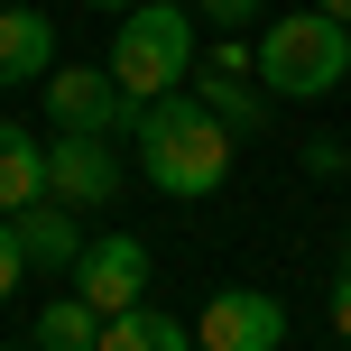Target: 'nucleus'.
<instances>
[{
    "instance_id": "4be33fe9",
    "label": "nucleus",
    "mask_w": 351,
    "mask_h": 351,
    "mask_svg": "<svg viewBox=\"0 0 351 351\" xmlns=\"http://www.w3.org/2000/svg\"><path fill=\"white\" fill-rule=\"evenodd\" d=\"M10 351H37V342H10Z\"/></svg>"
},
{
    "instance_id": "9d476101",
    "label": "nucleus",
    "mask_w": 351,
    "mask_h": 351,
    "mask_svg": "<svg viewBox=\"0 0 351 351\" xmlns=\"http://www.w3.org/2000/svg\"><path fill=\"white\" fill-rule=\"evenodd\" d=\"M37 194H47V139L0 121V213H28Z\"/></svg>"
},
{
    "instance_id": "f03ea898",
    "label": "nucleus",
    "mask_w": 351,
    "mask_h": 351,
    "mask_svg": "<svg viewBox=\"0 0 351 351\" xmlns=\"http://www.w3.org/2000/svg\"><path fill=\"white\" fill-rule=\"evenodd\" d=\"M185 74H194V10H176V0L121 10V28H111V84H121L130 102H158Z\"/></svg>"
},
{
    "instance_id": "6e6552de",
    "label": "nucleus",
    "mask_w": 351,
    "mask_h": 351,
    "mask_svg": "<svg viewBox=\"0 0 351 351\" xmlns=\"http://www.w3.org/2000/svg\"><path fill=\"white\" fill-rule=\"evenodd\" d=\"M56 74V19H37L28 0H0V93L47 84Z\"/></svg>"
},
{
    "instance_id": "ddd939ff",
    "label": "nucleus",
    "mask_w": 351,
    "mask_h": 351,
    "mask_svg": "<svg viewBox=\"0 0 351 351\" xmlns=\"http://www.w3.org/2000/svg\"><path fill=\"white\" fill-rule=\"evenodd\" d=\"M204 111H213V121L231 130V139H250V130H268V102H259V93L241 84V74H213V65H204Z\"/></svg>"
},
{
    "instance_id": "39448f33",
    "label": "nucleus",
    "mask_w": 351,
    "mask_h": 351,
    "mask_svg": "<svg viewBox=\"0 0 351 351\" xmlns=\"http://www.w3.org/2000/svg\"><path fill=\"white\" fill-rule=\"evenodd\" d=\"M74 296H84L93 315H130V305H148V241H130V231L84 241V259H74Z\"/></svg>"
},
{
    "instance_id": "7ed1b4c3",
    "label": "nucleus",
    "mask_w": 351,
    "mask_h": 351,
    "mask_svg": "<svg viewBox=\"0 0 351 351\" xmlns=\"http://www.w3.org/2000/svg\"><path fill=\"white\" fill-rule=\"evenodd\" d=\"M342 74H351V28L324 19V10H296V19H278V28L259 37V84H268V102H324Z\"/></svg>"
},
{
    "instance_id": "1a4fd4ad",
    "label": "nucleus",
    "mask_w": 351,
    "mask_h": 351,
    "mask_svg": "<svg viewBox=\"0 0 351 351\" xmlns=\"http://www.w3.org/2000/svg\"><path fill=\"white\" fill-rule=\"evenodd\" d=\"M19 222V250H28V268H74L84 259V231H74V204H56V194H37L28 213H10Z\"/></svg>"
},
{
    "instance_id": "9b49d317",
    "label": "nucleus",
    "mask_w": 351,
    "mask_h": 351,
    "mask_svg": "<svg viewBox=\"0 0 351 351\" xmlns=\"http://www.w3.org/2000/svg\"><path fill=\"white\" fill-rule=\"evenodd\" d=\"M93 351H194V324L158 315V305H130V315H102V342Z\"/></svg>"
},
{
    "instance_id": "412c9836",
    "label": "nucleus",
    "mask_w": 351,
    "mask_h": 351,
    "mask_svg": "<svg viewBox=\"0 0 351 351\" xmlns=\"http://www.w3.org/2000/svg\"><path fill=\"white\" fill-rule=\"evenodd\" d=\"M342 176H351V148H342Z\"/></svg>"
},
{
    "instance_id": "4468645a",
    "label": "nucleus",
    "mask_w": 351,
    "mask_h": 351,
    "mask_svg": "<svg viewBox=\"0 0 351 351\" xmlns=\"http://www.w3.org/2000/svg\"><path fill=\"white\" fill-rule=\"evenodd\" d=\"M204 65H213V74H259V47H241V37H213Z\"/></svg>"
},
{
    "instance_id": "f8f14e48",
    "label": "nucleus",
    "mask_w": 351,
    "mask_h": 351,
    "mask_svg": "<svg viewBox=\"0 0 351 351\" xmlns=\"http://www.w3.org/2000/svg\"><path fill=\"white\" fill-rule=\"evenodd\" d=\"M28 342H37V351H93V342H102V315H93L84 296H47Z\"/></svg>"
},
{
    "instance_id": "20e7f679",
    "label": "nucleus",
    "mask_w": 351,
    "mask_h": 351,
    "mask_svg": "<svg viewBox=\"0 0 351 351\" xmlns=\"http://www.w3.org/2000/svg\"><path fill=\"white\" fill-rule=\"evenodd\" d=\"M287 342V305L268 287H222L204 296V324H194V351H278Z\"/></svg>"
},
{
    "instance_id": "dca6fc26",
    "label": "nucleus",
    "mask_w": 351,
    "mask_h": 351,
    "mask_svg": "<svg viewBox=\"0 0 351 351\" xmlns=\"http://www.w3.org/2000/svg\"><path fill=\"white\" fill-rule=\"evenodd\" d=\"M204 19H213V28H250V19H259V0H204Z\"/></svg>"
},
{
    "instance_id": "6ab92c4d",
    "label": "nucleus",
    "mask_w": 351,
    "mask_h": 351,
    "mask_svg": "<svg viewBox=\"0 0 351 351\" xmlns=\"http://www.w3.org/2000/svg\"><path fill=\"white\" fill-rule=\"evenodd\" d=\"M84 10H111V19H121V10H139V0H84Z\"/></svg>"
},
{
    "instance_id": "2eb2a0df",
    "label": "nucleus",
    "mask_w": 351,
    "mask_h": 351,
    "mask_svg": "<svg viewBox=\"0 0 351 351\" xmlns=\"http://www.w3.org/2000/svg\"><path fill=\"white\" fill-rule=\"evenodd\" d=\"M19 278H28V250H19V222H10V213H0V296H10Z\"/></svg>"
},
{
    "instance_id": "f3484780",
    "label": "nucleus",
    "mask_w": 351,
    "mask_h": 351,
    "mask_svg": "<svg viewBox=\"0 0 351 351\" xmlns=\"http://www.w3.org/2000/svg\"><path fill=\"white\" fill-rule=\"evenodd\" d=\"M333 333L351 342V268H342V278H333Z\"/></svg>"
},
{
    "instance_id": "aec40b11",
    "label": "nucleus",
    "mask_w": 351,
    "mask_h": 351,
    "mask_svg": "<svg viewBox=\"0 0 351 351\" xmlns=\"http://www.w3.org/2000/svg\"><path fill=\"white\" fill-rule=\"evenodd\" d=\"M342 268H351V241H342Z\"/></svg>"
},
{
    "instance_id": "a211bd4d",
    "label": "nucleus",
    "mask_w": 351,
    "mask_h": 351,
    "mask_svg": "<svg viewBox=\"0 0 351 351\" xmlns=\"http://www.w3.org/2000/svg\"><path fill=\"white\" fill-rule=\"evenodd\" d=\"M315 10H324V19H342V28H351V0H315Z\"/></svg>"
},
{
    "instance_id": "0eeeda50",
    "label": "nucleus",
    "mask_w": 351,
    "mask_h": 351,
    "mask_svg": "<svg viewBox=\"0 0 351 351\" xmlns=\"http://www.w3.org/2000/svg\"><path fill=\"white\" fill-rule=\"evenodd\" d=\"M47 194L74 204V213L111 204V194H121V148L93 139V130H56V148H47Z\"/></svg>"
},
{
    "instance_id": "f257e3e1",
    "label": "nucleus",
    "mask_w": 351,
    "mask_h": 351,
    "mask_svg": "<svg viewBox=\"0 0 351 351\" xmlns=\"http://www.w3.org/2000/svg\"><path fill=\"white\" fill-rule=\"evenodd\" d=\"M130 148H139V176L158 194H176V204H194V194H213L231 176V130L204 111V93H158V102H139Z\"/></svg>"
},
{
    "instance_id": "423d86ee",
    "label": "nucleus",
    "mask_w": 351,
    "mask_h": 351,
    "mask_svg": "<svg viewBox=\"0 0 351 351\" xmlns=\"http://www.w3.org/2000/svg\"><path fill=\"white\" fill-rule=\"evenodd\" d=\"M47 111H56V130H93V139L139 121V102L111 84V65H56L47 74Z\"/></svg>"
}]
</instances>
